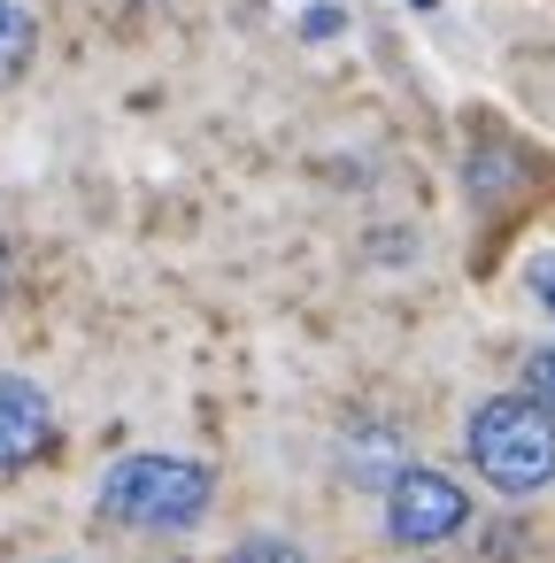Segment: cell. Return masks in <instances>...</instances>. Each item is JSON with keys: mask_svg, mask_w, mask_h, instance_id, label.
I'll return each instance as SVG.
<instances>
[{"mask_svg": "<svg viewBox=\"0 0 555 563\" xmlns=\"http://www.w3.org/2000/svg\"><path fill=\"white\" fill-rule=\"evenodd\" d=\"M32 47H40V24L24 0H0V86H16L32 70Z\"/></svg>", "mask_w": 555, "mask_h": 563, "instance_id": "cell-6", "label": "cell"}, {"mask_svg": "<svg viewBox=\"0 0 555 563\" xmlns=\"http://www.w3.org/2000/svg\"><path fill=\"white\" fill-rule=\"evenodd\" d=\"M532 294H540V301H547V317H555V255H540V263H532Z\"/></svg>", "mask_w": 555, "mask_h": 563, "instance_id": "cell-9", "label": "cell"}, {"mask_svg": "<svg viewBox=\"0 0 555 563\" xmlns=\"http://www.w3.org/2000/svg\"><path fill=\"white\" fill-rule=\"evenodd\" d=\"M417 9H432V0H417Z\"/></svg>", "mask_w": 555, "mask_h": 563, "instance_id": "cell-11", "label": "cell"}, {"mask_svg": "<svg viewBox=\"0 0 555 563\" xmlns=\"http://www.w3.org/2000/svg\"><path fill=\"white\" fill-rule=\"evenodd\" d=\"M9 286H16V255L0 247V301H9Z\"/></svg>", "mask_w": 555, "mask_h": 563, "instance_id": "cell-10", "label": "cell"}, {"mask_svg": "<svg viewBox=\"0 0 555 563\" xmlns=\"http://www.w3.org/2000/svg\"><path fill=\"white\" fill-rule=\"evenodd\" d=\"M47 440H55V401L24 371H0V471H24Z\"/></svg>", "mask_w": 555, "mask_h": 563, "instance_id": "cell-4", "label": "cell"}, {"mask_svg": "<svg viewBox=\"0 0 555 563\" xmlns=\"http://www.w3.org/2000/svg\"><path fill=\"white\" fill-rule=\"evenodd\" d=\"M463 525H470V494H463L447 471L409 463V471L386 486V540H401V548H440V540H455Z\"/></svg>", "mask_w": 555, "mask_h": 563, "instance_id": "cell-3", "label": "cell"}, {"mask_svg": "<svg viewBox=\"0 0 555 563\" xmlns=\"http://www.w3.org/2000/svg\"><path fill=\"white\" fill-rule=\"evenodd\" d=\"M209 494H217L209 463L140 448V455L109 463V478H101V517H109V525H132V532H186V525H201Z\"/></svg>", "mask_w": 555, "mask_h": 563, "instance_id": "cell-1", "label": "cell"}, {"mask_svg": "<svg viewBox=\"0 0 555 563\" xmlns=\"http://www.w3.org/2000/svg\"><path fill=\"white\" fill-rule=\"evenodd\" d=\"M524 386H532V401H547V409H555V340H547V347H532Z\"/></svg>", "mask_w": 555, "mask_h": 563, "instance_id": "cell-7", "label": "cell"}, {"mask_svg": "<svg viewBox=\"0 0 555 563\" xmlns=\"http://www.w3.org/2000/svg\"><path fill=\"white\" fill-rule=\"evenodd\" d=\"M463 448L493 494H540L555 478V409L532 394H493L470 409Z\"/></svg>", "mask_w": 555, "mask_h": 563, "instance_id": "cell-2", "label": "cell"}, {"mask_svg": "<svg viewBox=\"0 0 555 563\" xmlns=\"http://www.w3.org/2000/svg\"><path fill=\"white\" fill-rule=\"evenodd\" d=\"M224 563H309L293 540H247V548H232Z\"/></svg>", "mask_w": 555, "mask_h": 563, "instance_id": "cell-8", "label": "cell"}, {"mask_svg": "<svg viewBox=\"0 0 555 563\" xmlns=\"http://www.w3.org/2000/svg\"><path fill=\"white\" fill-rule=\"evenodd\" d=\"M409 463H401V432H363V440H347V478L355 486H393Z\"/></svg>", "mask_w": 555, "mask_h": 563, "instance_id": "cell-5", "label": "cell"}]
</instances>
